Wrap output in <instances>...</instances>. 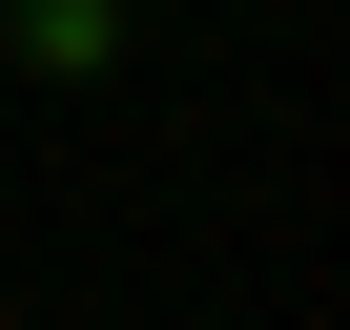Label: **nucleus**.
I'll list each match as a JSON object with an SVG mask.
<instances>
[{"instance_id":"nucleus-1","label":"nucleus","mask_w":350,"mask_h":330,"mask_svg":"<svg viewBox=\"0 0 350 330\" xmlns=\"http://www.w3.org/2000/svg\"><path fill=\"white\" fill-rule=\"evenodd\" d=\"M0 62L21 83H103L124 62V0H0Z\"/></svg>"}]
</instances>
